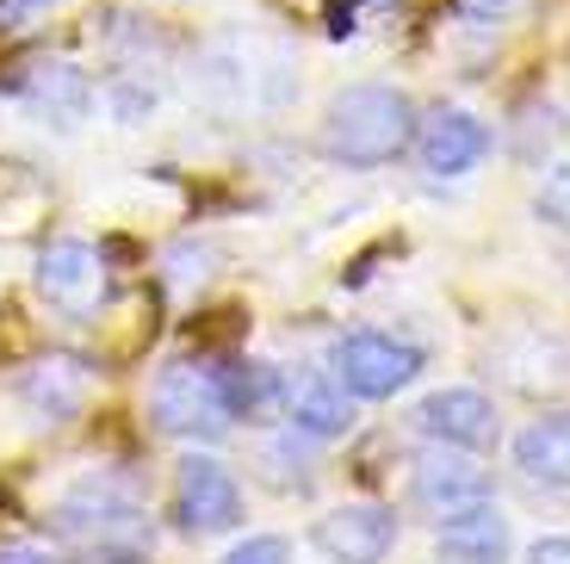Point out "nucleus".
I'll list each match as a JSON object with an SVG mask.
<instances>
[{
  "label": "nucleus",
  "instance_id": "f257e3e1",
  "mask_svg": "<svg viewBox=\"0 0 570 564\" xmlns=\"http://www.w3.org/2000/svg\"><path fill=\"white\" fill-rule=\"evenodd\" d=\"M415 99L391 81H354L328 99L323 113V156L342 168H391L415 143Z\"/></svg>",
  "mask_w": 570,
  "mask_h": 564
},
{
  "label": "nucleus",
  "instance_id": "f03ea898",
  "mask_svg": "<svg viewBox=\"0 0 570 564\" xmlns=\"http://www.w3.org/2000/svg\"><path fill=\"white\" fill-rule=\"evenodd\" d=\"M62 546H75L81 558H100V564H142L149 546H156V527L130 496L106 490V484H81L57 503L50 515Z\"/></svg>",
  "mask_w": 570,
  "mask_h": 564
},
{
  "label": "nucleus",
  "instance_id": "7ed1b4c3",
  "mask_svg": "<svg viewBox=\"0 0 570 564\" xmlns=\"http://www.w3.org/2000/svg\"><path fill=\"white\" fill-rule=\"evenodd\" d=\"M149 416L174 440H224L229 422H236L224 385H217V367H205V360H174V367H161L156 385H149Z\"/></svg>",
  "mask_w": 570,
  "mask_h": 564
},
{
  "label": "nucleus",
  "instance_id": "20e7f679",
  "mask_svg": "<svg viewBox=\"0 0 570 564\" xmlns=\"http://www.w3.org/2000/svg\"><path fill=\"white\" fill-rule=\"evenodd\" d=\"M328 372L342 379L347 397L385 403V397H397L403 385L422 372V348H415V341H397V336H379V329H354V336L335 341Z\"/></svg>",
  "mask_w": 570,
  "mask_h": 564
},
{
  "label": "nucleus",
  "instance_id": "39448f33",
  "mask_svg": "<svg viewBox=\"0 0 570 564\" xmlns=\"http://www.w3.org/2000/svg\"><path fill=\"white\" fill-rule=\"evenodd\" d=\"M174 522L186 534H229L243 522V484L212 453H186L174 466Z\"/></svg>",
  "mask_w": 570,
  "mask_h": 564
},
{
  "label": "nucleus",
  "instance_id": "423d86ee",
  "mask_svg": "<svg viewBox=\"0 0 570 564\" xmlns=\"http://www.w3.org/2000/svg\"><path fill=\"white\" fill-rule=\"evenodd\" d=\"M410 149H415V162H422V174L459 181V174H471L490 149H497V137H490V125L478 113H465V106H434V113L415 118Z\"/></svg>",
  "mask_w": 570,
  "mask_h": 564
},
{
  "label": "nucleus",
  "instance_id": "0eeeda50",
  "mask_svg": "<svg viewBox=\"0 0 570 564\" xmlns=\"http://www.w3.org/2000/svg\"><path fill=\"white\" fill-rule=\"evenodd\" d=\"M415 428L441 447H459V453H490L502 435L497 422V403H490L478 385H441L415 403Z\"/></svg>",
  "mask_w": 570,
  "mask_h": 564
},
{
  "label": "nucleus",
  "instance_id": "6e6552de",
  "mask_svg": "<svg viewBox=\"0 0 570 564\" xmlns=\"http://www.w3.org/2000/svg\"><path fill=\"white\" fill-rule=\"evenodd\" d=\"M397 546V515L385 503H342L316 522V552L328 564H385Z\"/></svg>",
  "mask_w": 570,
  "mask_h": 564
},
{
  "label": "nucleus",
  "instance_id": "1a4fd4ad",
  "mask_svg": "<svg viewBox=\"0 0 570 564\" xmlns=\"http://www.w3.org/2000/svg\"><path fill=\"white\" fill-rule=\"evenodd\" d=\"M38 292L57 304L62 317H94L106 298V268L87 242H50L38 254Z\"/></svg>",
  "mask_w": 570,
  "mask_h": 564
},
{
  "label": "nucleus",
  "instance_id": "9d476101",
  "mask_svg": "<svg viewBox=\"0 0 570 564\" xmlns=\"http://www.w3.org/2000/svg\"><path fill=\"white\" fill-rule=\"evenodd\" d=\"M410 490H415V503H422V508H434V515H453V508H465V503H484V496H490V478L478 471V459H471V453L428 440V453H415Z\"/></svg>",
  "mask_w": 570,
  "mask_h": 564
},
{
  "label": "nucleus",
  "instance_id": "9b49d317",
  "mask_svg": "<svg viewBox=\"0 0 570 564\" xmlns=\"http://www.w3.org/2000/svg\"><path fill=\"white\" fill-rule=\"evenodd\" d=\"M279 416L311 440H335V435L354 428V397L342 391L335 372H285Z\"/></svg>",
  "mask_w": 570,
  "mask_h": 564
},
{
  "label": "nucleus",
  "instance_id": "f8f14e48",
  "mask_svg": "<svg viewBox=\"0 0 570 564\" xmlns=\"http://www.w3.org/2000/svg\"><path fill=\"white\" fill-rule=\"evenodd\" d=\"M434 546H441L446 564H502L509 558V515H502L497 503H465L453 508V515H441V527H434Z\"/></svg>",
  "mask_w": 570,
  "mask_h": 564
},
{
  "label": "nucleus",
  "instance_id": "ddd939ff",
  "mask_svg": "<svg viewBox=\"0 0 570 564\" xmlns=\"http://www.w3.org/2000/svg\"><path fill=\"white\" fill-rule=\"evenodd\" d=\"M87 391H94V372H87V360H75V353H50V360L19 372V397L38 409L43 422H69L75 409L87 403Z\"/></svg>",
  "mask_w": 570,
  "mask_h": 564
},
{
  "label": "nucleus",
  "instance_id": "4468645a",
  "mask_svg": "<svg viewBox=\"0 0 570 564\" xmlns=\"http://www.w3.org/2000/svg\"><path fill=\"white\" fill-rule=\"evenodd\" d=\"M514 466L533 484L570 490V409H546L540 422H528L514 435Z\"/></svg>",
  "mask_w": 570,
  "mask_h": 564
},
{
  "label": "nucleus",
  "instance_id": "2eb2a0df",
  "mask_svg": "<svg viewBox=\"0 0 570 564\" xmlns=\"http://www.w3.org/2000/svg\"><path fill=\"white\" fill-rule=\"evenodd\" d=\"M19 94H26L31 113L57 118V125H75V118L94 113V87L75 62H38V69L19 75Z\"/></svg>",
  "mask_w": 570,
  "mask_h": 564
},
{
  "label": "nucleus",
  "instance_id": "dca6fc26",
  "mask_svg": "<svg viewBox=\"0 0 570 564\" xmlns=\"http://www.w3.org/2000/svg\"><path fill=\"white\" fill-rule=\"evenodd\" d=\"M533 212H540L552 230H564V236H570V162H558V168L540 181V193H533Z\"/></svg>",
  "mask_w": 570,
  "mask_h": 564
},
{
  "label": "nucleus",
  "instance_id": "f3484780",
  "mask_svg": "<svg viewBox=\"0 0 570 564\" xmlns=\"http://www.w3.org/2000/svg\"><path fill=\"white\" fill-rule=\"evenodd\" d=\"M224 564H292V539L285 534H248L243 546H229Z\"/></svg>",
  "mask_w": 570,
  "mask_h": 564
},
{
  "label": "nucleus",
  "instance_id": "a211bd4d",
  "mask_svg": "<svg viewBox=\"0 0 570 564\" xmlns=\"http://www.w3.org/2000/svg\"><path fill=\"white\" fill-rule=\"evenodd\" d=\"M465 19H509V13H521L528 0H453Z\"/></svg>",
  "mask_w": 570,
  "mask_h": 564
},
{
  "label": "nucleus",
  "instance_id": "6ab92c4d",
  "mask_svg": "<svg viewBox=\"0 0 570 564\" xmlns=\"http://www.w3.org/2000/svg\"><path fill=\"white\" fill-rule=\"evenodd\" d=\"M528 564H570V534H546L528 546Z\"/></svg>",
  "mask_w": 570,
  "mask_h": 564
},
{
  "label": "nucleus",
  "instance_id": "aec40b11",
  "mask_svg": "<svg viewBox=\"0 0 570 564\" xmlns=\"http://www.w3.org/2000/svg\"><path fill=\"white\" fill-rule=\"evenodd\" d=\"M0 564H57V558L38 546H0Z\"/></svg>",
  "mask_w": 570,
  "mask_h": 564
},
{
  "label": "nucleus",
  "instance_id": "412c9836",
  "mask_svg": "<svg viewBox=\"0 0 570 564\" xmlns=\"http://www.w3.org/2000/svg\"><path fill=\"white\" fill-rule=\"evenodd\" d=\"M43 7H57V0H7V13L26 19V13H43Z\"/></svg>",
  "mask_w": 570,
  "mask_h": 564
}]
</instances>
